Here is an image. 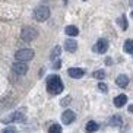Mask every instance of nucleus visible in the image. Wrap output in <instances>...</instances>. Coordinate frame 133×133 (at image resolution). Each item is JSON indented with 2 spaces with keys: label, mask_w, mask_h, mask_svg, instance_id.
<instances>
[{
  "label": "nucleus",
  "mask_w": 133,
  "mask_h": 133,
  "mask_svg": "<svg viewBox=\"0 0 133 133\" xmlns=\"http://www.w3.org/2000/svg\"><path fill=\"white\" fill-rule=\"evenodd\" d=\"M129 111H130V113H133V105H130V107H129Z\"/></svg>",
  "instance_id": "nucleus-25"
},
{
  "label": "nucleus",
  "mask_w": 133,
  "mask_h": 133,
  "mask_svg": "<svg viewBox=\"0 0 133 133\" xmlns=\"http://www.w3.org/2000/svg\"><path fill=\"white\" fill-rule=\"evenodd\" d=\"M75 118H76V114H75L72 110H66V111L62 114V121L64 123V124H70V123H73Z\"/></svg>",
  "instance_id": "nucleus-7"
},
{
  "label": "nucleus",
  "mask_w": 133,
  "mask_h": 133,
  "mask_svg": "<svg viewBox=\"0 0 133 133\" xmlns=\"http://www.w3.org/2000/svg\"><path fill=\"white\" fill-rule=\"evenodd\" d=\"M48 133H62V126L60 124H51L48 127Z\"/></svg>",
  "instance_id": "nucleus-19"
},
{
  "label": "nucleus",
  "mask_w": 133,
  "mask_h": 133,
  "mask_svg": "<svg viewBox=\"0 0 133 133\" xmlns=\"http://www.w3.org/2000/svg\"><path fill=\"white\" fill-rule=\"evenodd\" d=\"M116 83H117L120 88H126V86L129 85V78H127L126 75H120V76H117V79H116Z\"/></svg>",
  "instance_id": "nucleus-12"
},
{
  "label": "nucleus",
  "mask_w": 133,
  "mask_h": 133,
  "mask_svg": "<svg viewBox=\"0 0 133 133\" xmlns=\"http://www.w3.org/2000/svg\"><path fill=\"white\" fill-rule=\"evenodd\" d=\"M50 18V9L47 6H38L34 10V19L38 21V22H44Z\"/></svg>",
  "instance_id": "nucleus-3"
},
{
  "label": "nucleus",
  "mask_w": 133,
  "mask_h": 133,
  "mask_svg": "<svg viewBox=\"0 0 133 133\" xmlns=\"http://www.w3.org/2000/svg\"><path fill=\"white\" fill-rule=\"evenodd\" d=\"M126 102H127V97H126L124 94H120V95H117V97L114 98V105L116 107H123V105H126Z\"/></svg>",
  "instance_id": "nucleus-11"
},
{
  "label": "nucleus",
  "mask_w": 133,
  "mask_h": 133,
  "mask_svg": "<svg viewBox=\"0 0 133 133\" xmlns=\"http://www.w3.org/2000/svg\"><path fill=\"white\" fill-rule=\"evenodd\" d=\"M60 53H62V47L60 45H56L53 50H51V54H50V59L51 60H56L60 57Z\"/></svg>",
  "instance_id": "nucleus-14"
},
{
  "label": "nucleus",
  "mask_w": 133,
  "mask_h": 133,
  "mask_svg": "<svg viewBox=\"0 0 133 133\" xmlns=\"http://www.w3.org/2000/svg\"><path fill=\"white\" fill-rule=\"evenodd\" d=\"M123 50H124V53L132 54L133 53V39H126L124 45H123Z\"/></svg>",
  "instance_id": "nucleus-16"
},
{
  "label": "nucleus",
  "mask_w": 133,
  "mask_h": 133,
  "mask_svg": "<svg viewBox=\"0 0 133 133\" xmlns=\"http://www.w3.org/2000/svg\"><path fill=\"white\" fill-rule=\"evenodd\" d=\"M107 50H108V41L104 38L98 39L95 47H94V51H97V53H105Z\"/></svg>",
  "instance_id": "nucleus-8"
},
{
  "label": "nucleus",
  "mask_w": 133,
  "mask_h": 133,
  "mask_svg": "<svg viewBox=\"0 0 133 133\" xmlns=\"http://www.w3.org/2000/svg\"><path fill=\"white\" fill-rule=\"evenodd\" d=\"M66 34L70 37H76L79 34V29L75 25H69V26H66Z\"/></svg>",
  "instance_id": "nucleus-15"
},
{
  "label": "nucleus",
  "mask_w": 133,
  "mask_h": 133,
  "mask_svg": "<svg viewBox=\"0 0 133 133\" xmlns=\"http://www.w3.org/2000/svg\"><path fill=\"white\" fill-rule=\"evenodd\" d=\"M92 76L97 78V79H104V78H105V72H104V70H95L94 73H92Z\"/></svg>",
  "instance_id": "nucleus-20"
},
{
  "label": "nucleus",
  "mask_w": 133,
  "mask_h": 133,
  "mask_svg": "<svg viewBox=\"0 0 133 133\" xmlns=\"http://www.w3.org/2000/svg\"><path fill=\"white\" fill-rule=\"evenodd\" d=\"M60 66H62V63H60V60H56V63L53 64V69H60Z\"/></svg>",
  "instance_id": "nucleus-24"
},
{
  "label": "nucleus",
  "mask_w": 133,
  "mask_h": 133,
  "mask_svg": "<svg viewBox=\"0 0 133 133\" xmlns=\"http://www.w3.org/2000/svg\"><path fill=\"white\" fill-rule=\"evenodd\" d=\"M123 120H121L120 116H113V117L110 118V124L111 126H121Z\"/></svg>",
  "instance_id": "nucleus-17"
},
{
  "label": "nucleus",
  "mask_w": 133,
  "mask_h": 133,
  "mask_svg": "<svg viewBox=\"0 0 133 133\" xmlns=\"http://www.w3.org/2000/svg\"><path fill=\"white\" fill-rule=\"evenodd\" d=\"M37 37H38V31L32 26H24L22 31H21V38L24 39V41H28V43L34 41Z\"/></svg>",
  "instance_id": "nucleus-4"
},
{
  "label": "nucleus",
  "mask_w": 133,
  "mask_h": 133,
  "mask_svg": "<svg viewBox=\"0 0 133 133\" xmlns=\"http://www.w3.org/2000/svg\"><path fill=\"white\" fill-rule=\"evenodd\" d=\"M3 123H12V121H25V116L24 113H21V111H15L12 113L10 116H8L6 118H3Z\"/></svg>",
  "instance_id": "nucleus-6"
},
{
  "label": "nucleus",
  "mask_w": 133,
  "mask_h": 133,
  "mask_svg": "<svg viewBox=\"0 0 133 133\" xmlns=\"http://www.w3.org/2000/svg\"><path fill=\"white\" fill-rule=\"evenodd\" d=\"M98 89L101 91V92H107V91H108V88H107V85H105V83L99 82V83H98Z\"/></svg>",
  "instance_id": "nucleus-22"
},
{
  "label": "nucleus",
  "mask_w": 133,
  "mask_h": 133,
  "mask_svg": "<svg viewBox=\"0 0 133 133\" xmlns=\"http://www.w3.org/2000/svg\"><path fill=\"white\" fill-rule=\"evenodd\" d=\"M70 102V97H67V98H63L62 99V105H67Z\"/></svg>",
  "instance_id": "nucleus-23"
},
{
  "label": "nucleus",
  "mask_w": 133,
  "mask_h": 133,
  "mask_svg": "<svg viewBox=\"0 0 133 133\" xmlns=\"http://www.w3.org/2000/svg\"><path fill=\"white\" fill-rule=\"evenodd\" d=\"M99 129V126H98V123H95V121H88L86 123V127H85V130L88 133H94V132H97V130Z\"/></svg>",
  "instance_id": "nucleus-13"
},
{
  "label": "nucleus",
  "mask_w": 133,
  "mask_h": 133,
  "mask_svg": "<svg viewBox=\"0 0 133 133\" xmlns=\"http://www.w3.org/2000/svg\"><path fill=\"white\" fill-rule=\"evenodd\" d=\"M67 73H69V76L73 78V79H81V78H83L85 70H83V69H79V67H70V69L67 70Z\"/></svg>",
  "instance_id": "nucleus-9"
},
{
  "label": "nucleus",
  "mask_w": 133,
  "mask_h": 133,
  "mask_svg": "<svg viewBox=\"0 0 133 133\" xmlns=\"http://www.w3.org/2000/svg\"><path fill=\"white\" fill-rule=\"evenodd\" d=\"M83 2H86V0H83Z\"/></svg>",
  "instance_id": "nucleus-26"
},
{
  "label": "nucleus",
  "mask_w": 133,
  "mask_h": 133,
  "mask_svg": "<svg viewBox=\"0 0 133 133\" xmlns=\"http://www.w3.org/2000/svg\"><path fill=\"white\" fill-rule=\"evenodd\" d=\"M2 133H18V130H16L13 126H9V127L3 129V132H2Z\"/></svg>",
  "instance_id": "nucleus-21"
},
{
  "label": "nucleus",
  "mask_w": 133,
  "mask_h": 133,
  "mask_svg": "<svg viewBox=\"0 0 133 133\" xmlns=\"http://www.w3.org/2000/svg\"><path fill=\"white\" fill-rule=\"evenodd\" d=\"M64 48H66L69 53H75V51L78 50V43H76L75 39H67L66 43H64Z\"/></svg>",
  "instance_id": "nucleus-10"
},
{
  "label": "nucleus",
  "mask_w": 133,
  "mask_h": 133,
  "mask_svg": "<svg viewBox=\"0 0 133 133\" xmlns=\"http://www.w3.org/2000/svg\"><path fill=\"white\" fill-rule=\"evenodd\" d=\"M34 50H31V48H21V50H18L15 53V59L18 60V62H29V60L34 59Z\"/></svg>",
  "instance_id": "nucleus-2"
},
{
  "label": "nucleus",
  "mask_w": 133,
  "mask_h": 133,
  "mask_svg": "<svg viewBox=\"0 0 133 133\" xmlns=\"http://www.w3.org/2000/svg\"><path fill=\"white\" fill-rule=\"evenodd\" d=\"M117 24L121 26V29H127V26H129L126 16H120V18H117Z\"/></svg>",
  "instance_id": "nucleus-18"
},
{
  "label": "nucleus",
  "mask_w": 133,
  "mask_h": 133,
  "mask_svg": "<svg viewBox=\"0 0 133 133\" xmlns=\"http://www.w3.org/2000/svg\"><path fill=\"white\" fill-rule=\"evenodd\" d=\"M132 56H133V53H132Z\"/></svg>",
  "instance_id": "nucleus-27"
},
{
  "label": "nucleus",
  "mask_w": 133,
  "mask_h": 133,
  "mask_svg": "<svg viewBox=\"0 0 133 133\" xmlns=\"http://www.w3.org/2000/svg\"><path fill=\"white\" fill-rule=\"evenodd\" d=\"M63 88H64V86H63V82H62V79H60V76H57V75L48 76V79H47V91L51 95H59L63 91Z\"/></svg>",
  "instance_id": "nucleus-1"
},
{
  "label": "nucleus",
  "mask_w": 133,
  "mask_h": 133,
  "mask_svg": "<svg viewBox=\"0 0 133 133\" xmlns=\"http://www.w3.org/2000/svg\"><path fill=\"white\" fill-rule=\"evenodd\" d=\"M12 70H13V73L22 76V75H25L28 72V66L25 64V62H18V60H16L12 66Z\"/></svg>",
  "instance_id": "nucleus-5"
}]
</instances>
